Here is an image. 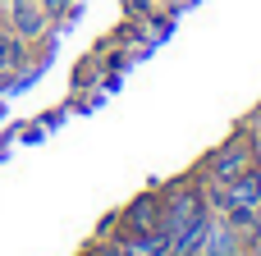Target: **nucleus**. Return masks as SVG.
Returning <instances> with one entry per match:
<instances>
[{"mask_svg": "<svg viewBox=\"0 0 261 256\" xmlns=\"http://www.w3.org/2000/svg\"><path fill=\"white\" fill-rule=\"evenodd\" d=\"M161 229L170 234V243L197 238V234L206 229L202 197H197V192H174V197H170V206H161Z\"/></svg>", "mask_w": 261, "mask_h": 256, "instance_id": "1", "label": "nucleus"}, {"mask_svg": "<svg viewBox=\"0 0 261 256\" xmlns=\"http://www.w3.org/2000/svg\"><path fill=\"white\" fill-rule=\"evenodd\" d=\"M220 202H225V211H229V224H257V206H261V169H248V174H239L234 183H225L220 188Z\"/></svg>", "mask_w": 261, "mask_h": 256, "instance_id": "2", "label": "nucleus"}, {"mask_svg": "<svg viewBox=\"0 0 261 256\" xmlns=\"http://www.w3.org/2000/svg\"><path fill=\"white\" fill-rule=\"evenodd\" d=\"M211 179L225 188V183H234L239 174H248V169H257V147H252V137L248 133H239V137H229L216 156H211Z\"/></svg>", "mask_w": 261, "mask_h": 256, "instance_id": "3", "label": "nucleus"}, {"mask_svg": "<svg viewBox=\"0 0 261 256\" xmlns=\"http://www.w3.org/2000/svg\"><path fill=\"white\" fill-rule=\"evenodd\" d=\"M41 27H46V9H41V0H14V37L28 41V37H37Z\"/></svg>", "mask_w": 261, "mask_h": 256, "instance_id": "4", "label": "nucleus"}, {"mask_svg": "<svg viewBox=\"0 0 261 256\" xmlns=\"http://www.w3.org/2000/svg\"><path fill=\"white\" fill-rule=\"evenodd\" d=\"M124 224H128V234H151V229H161V202H156V197H138V202L128 206Z\"/></svg>", "mask_w": 261, "mask_h": 256, "instance_id": "5", "label": "nucleus"}, {"mask_svg": "<svg viewBox=\"0 0 261 256\" xmlns=\"http://www.w3.org/2000/svg\"><path fill=\"white\" fill-rule=\"evenodd\" d=\"M170 252H174V243H170V234H165V229L133 234V238L124 243V256H170Z\"/></svg>", "mask_w": 261, "mask_h": 256, "instance_id": "6", "label": "nucleus"}, {"mask_svg": "<svg viewBox=\"0 0 261 256\" xmlns=\"http://www.w3.org/2000/svg\"><path fill=\"white\" fill-rule=\"evenodd\" d=\"M18 60H23V41L14 32H0V82L18 69Z\"/></svg>", "mask_w": 261, "mask_h": 256, "instance_id": "7", "label": "nucleus"}, {"mask_svg": "<svg viewBox=\"0 0 261 256\" xmlns=\"http://www.w3.org/2000/svg\"><path fill=\"white\" fill-rule=\"evenodd\" d=\"M206 256H234V229H229V224L211 229V243H206Z\"/></svg>", "mask_w": 261, "mask_h": 256, "instance_id": "8", "label": "nucleus"}, {"mask_svg": "<svg viewBox=\"0 0 261 256\" xmlns=\"http://www.w3.org/2000/svg\"><path fill=\"white\" fill-rule=\"evenodd\" d=\"M96 256H124V247H101Z\"/></svg>", "mask_w": 261, "mask_h": 256, "instance_id": "9", "label": "nucleus"}, {"mask_svg": "<svg viewBox=\"0 0 261 256\" xmlns=\"http://www.w3.org/2000/svg\"><path fill=\"white\" fill-rule=\"evenodd\" d=\"M257 229H261V206H257Z\"/></svg>", "mask_w": 261, "mask_h": 256, "instance_id": "10", "label": "nucleus"}]
</instances>
